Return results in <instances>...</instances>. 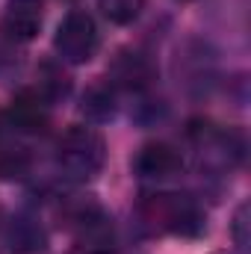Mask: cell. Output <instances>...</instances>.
Returning <instances> with one entry per match:
<instances>
[{
    "label": "cell",
    "mask_w": 251,
    "mask_h": 254,
    "mask_svg": "<svg viewBox=\"0 0 251 254\" xmlns=\"http://www.w3.org/2000/svg\"><path fill=\"white\" fill-rule=\"evenodd\" d=\"M139 213L160 234H187V237H192L204 228V216H201L198 204L189 195H178V192H157V195L142 198Z\"/></svg>",
    "instance_id": "obj_1"
},
{
    "label": "cell",
    "mask_w": 251,
    "mask_h": 254,
    "mask_svg": "<svg viewBox=\"0 0 251 254\" xmlns=\"http://www.w3.org/2000/svg\"><path fill=\"white\" fill-rule=\"evenodd\" d=\"M57 160L71 178H95L104 169L107 145L92 127H68L57 142Z\"/></svg>",
    "instance_id": "obj_2"
},
{
    "label": "cell",
    "mask_w": 251,
    "mask_h": 254,
    "mask_svg": "<svg viewBox=\"0 0 251 254\" xmlns=\"http://www.w3.org/2000/svg\"><path fill=\"white\" fill-rule=\"evenodd\" d=\"M98 45H101L98 24L89 12H68L63 18V24L57 27V36H54L57 54L71 65L89 63L95 57Z\"/></svg>",
    "instance_id": "obj_3"
},
{
    "label": "cell",
    "mask_w": 251,
    "mask_h": 254,
    "mask_svg": "<svg viewBox=\"0 0 251 254\" xmlns=\"http://www.w3.org/2000/svg\"><path fill=\"white\" fill-rule=\"evenodd\" d=\"M9 119L21 133H42L51 122V110H48V101L36 89H21L12 98Z\"/></svg>",
    "instance_id": "obj_4"
},
{
    "label": "cell",
    "mask_w": 251,
    "mask_h": 254,
    "mask_svg": "<svg viewBox=\"0 0 251 254\" xmlns=\"http://www.w3.org/2000/svg\"><path fill=\"white\" fill-rule=\"evenodd\" d=\"M133 169L142 178H169V175L184 169V157L166 142H148V145L139 148V154L133 160Z\"/></svg>",
    "instance_id": "obj_5"
},
{
    "label": "cell",
    "mask_w": 251,
    "mask_h": 254,
    "mask_svg": "<svg viewBox=\"0 0 251 254\" xmlns=\"http://www.w3.org/2000/svg\"><path fill=\"white\" fill-rule=\"evenodd\" d=\"M42 30V3L39 0H12L3 15V33L15 42H33Z\"/></svg>",
    "instance_id": "obj_6"
},
{
    "label": "cell",
    "mask_w": 251,
    "mask_h": 254,
    "mask_svg": "<svg viewBox=\"0 0 251 254\" xmlns=\"http://www.w3.org/2000/svg\"><path fill=\"white\" fill-rule=\"evenodd\" d=\"M113 225L101 213L80 219V234L74 243V254H113Z\"/></svg>",
    "instance_id": "obj_7"
},
{
    "label": "cell",
    "mask_w": 251,
    "mask_h": 254,
    "mask_svg": "<svg viewBox=\"0 0 251 254\" xmlns=\"http://www.w3.org/2000/svg\"><path fill=\"white\" fill-rule=\"evenodd\" d=\"M116 80L127 86V89H139L148 83V65L142 57L136 54H122L119 63H116Z\"/></svg>",
    "instance_id": "obj_8"
},
{
    "label": "cell",
    "mask_w": 251,
    "mask_h": 254,
    "mask_svg": "<svg viewBox=\"0 0 251 254\" xmlns=\"http://www.w3.org/2000/svg\"><path fill=\"white\" fill-rule=\"evenodd\" d=\"M145 0H98V9L113 24H133L142 12Z\"/></svg>",
    "instance_id": "obj_9"
},
{
    "label": "cell",
    "mask_w": 251,
    "mask_h": 254,
    "mask_svg": "<svg viewBox=\"0 0 251 254\" xmlns=\"http://www.w3.org/2000/svg\"><path fill=\"white\" fill-rule=\"evenodd\" d=\"M68 77H65L60 68H54V65H45L42 71H39V95L45 98V101H57V98H63L68 95Z\"/></svg>",
    "instance_id": "obj_10"
},
{
    "label": "cell",
    "mask_w": 251,
    "mask_h": 254,
    "mask_svg": "<svg viewBox=\"0 0 251 254\" xmlns=\"http://www.w3.org/2000/svg\"><path fill=\"white\" fill-rule=\"evenodd\" d=\"M30 169V157L21 148L0 145V178H21Z\"/></svg>",
    "instance_id": "obj_11"
},
{
    "label": "cell",
    "mask_w": 251,
    "mask_h": 254,
    "mask_svg": "<svg viewBox=\"0 0 251 254\" xmlns=\"http://www.w3.org/2000/svg\"><path fill=\"white\" fill-rule=\"evenodd\" d=\"M243 225H246V204L240 207V213H237V240H240V246H246V237H243Z\"/></svg>",
    "instance_id": "obj_12"
},
{
    "label": "cell",
    "mask_w": 251,
    "mask_h": 254,
    "mask_svg": "<svg viewBox=\"0 0 251 254\" xmlns=\"http://www.w3.org/2000/svg\"><path fill=\"white\" fill-rule=\"evenodd\" d=\"M0 122H3V119H0Z\"/></svg>",
    "instance_id": "obj_13"
}]
</instances>
